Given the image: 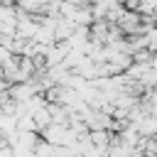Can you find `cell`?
I'll list each match as a JSON object with an SVG mask.
<instances>
[{
    "label": "cell",
    "instance_id": "6da1fadb",
    "mask_svg": "<svg viewBox=\"0 0 157 157\" xmlns=\"http://www.w3.org/2000/svg\"><path fill=\"white\" fill-rule=\"evenodd\" d=\"M145 37H147V49H150L152 54H157V27H155V29H150Z\"/></svg>",
    "mask_w": 157,
    "mask_h": 157
}]
</instances>
